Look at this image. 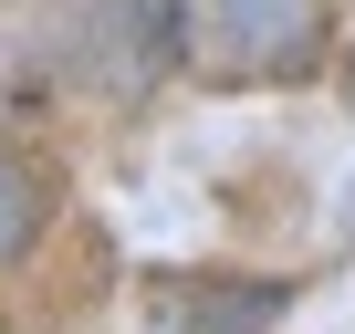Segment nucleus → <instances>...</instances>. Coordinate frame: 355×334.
I'll return each mask as SVG.
<instances>
[{
    "label": "nucleus",
    "instance_id": "7ed1b4c3",
    "mask_svg": "<svg viewBox=\"0 0 355 334\" xmlns=\"http://www.w3.org/2000/svg\"><path fill=\"white\" fill-rule=\"evenodd\" d=\"M42 220H53V178H42V157L0 136V272L42 240Z\"/></svg>",
    "mask_w": 355,
    "mask_h": 334
},
{
    "label": "nucleus",
    "instance_id": "f03ea898",
    "mask_svg": "<svg viewBox=\"0 0 355 334\" xmlns=\"http://www.w3.org/2000/svg\"><path fill=\"white\" fill-rule=\"evenodd\" d=\"M157 313H167V334H261V324H282V282H220V272H167L157 282Z\"/></svg>",
    "mask_w": 355,
    "mask_h": 334
},
{
    "label": "nucleus",
    "instance_id": "f257e3e1",
    "mask_svg": "<svg viewBox=\"0 0 355 334\" xmlns=\"http://www.w3.org/2000/svg\"><path fill=\"white\" fill-rule=\"evenodd\" d=\"M178 63L220 94H251V84H303L324 63V0H199L189 21H178Z\"/></svg>",
    "mask_w": 355,
    "mask_h": 334
}]
</instances>
